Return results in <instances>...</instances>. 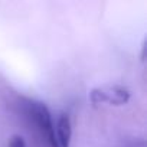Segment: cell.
Instances as JSON below:
<instances>
[{"instance_id": "6da1fadb", "label": "cell", "mask_w": 147, "mask_h": 147, "mask_svg": "<svg viewBox=\"0 0 147 147\" xmlns=\"http://www.w3.org/2000/svg\"><path fill=\"white\" fill-rule=\"evenodd\" d=\"M130 91L123 87V85H102V87H97L90 92V101L92 102V105H98L102 102H107L110 105H124L130 101Z\"/></svg>"}, {"instance_id": "7a4b0ae2", "label": "cell", "mask_w": 147, "mask_h": 147, "mask_svg": "<svg viewBox=\"0 0 147 147\" xmlns=\"http://www.w3.org/2000/svg\"><path fill=\"white\" fill-rule=\"evenodd\" d=\"M28 110H29V114L32 115V118L35 120V123L38 124L39 130L42 131V134L48 140L49 146L51 147H58L56 137H55V125H53V121H52V117H51V113H49L48 107L43 102L29 101Z\"/></svg>"}, {"instance_id": "3957f363", "label": "cell", "mask_w": 147, "mask_h": 147, "mask_svg": "<svg viewBox=\"0 0 147 147\" xmlns=\"http://www.w3.org/2000/svg\"><path fill=\"white\" fill-rule=\"evenodd\" d=\"M56 133H55V137H56V143H58V147H69L71 144V137H72V127H71V118L68 114L62 113L58 118V123H56Z\"/></svg>"}, {"instance_id": "277c9868", "label": "cell", "mask_w": 147, "mask_h": 147, "mask_svg": "<svg viewBox=\"0 0 147 147\" xmlns=\"http://www.w3.org/2000/svg\"><path fill=\"white\" fill-rule=\"evenodd\" d=\"M9 147H26V143L22 136H13L9 141Z\"/></svg>"}]
</instances>
